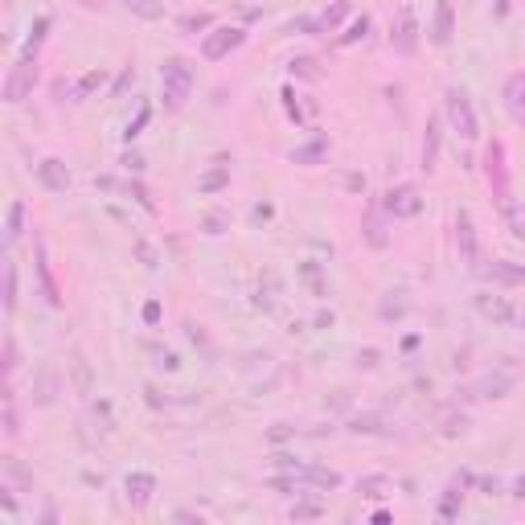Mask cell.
<instances>
[{
  "label": "cell",
  "instance_id": "cell-4",
  "mask_svg": "<svg viewBox=\"0 0 525 525\" xmlns=\"http://www.w3.org/2000/svg\"><path fill=\"white\" fill-rule=\"evenodd\" d=\"M484 176H488V189H492L497 210L509 206L513 193H509V169H505V144H501V140H492V144L484 148Z\"/></svg>",
  "mask_w": 525,
  "mask_h": 525
},
{
  "label": "cell",
  "instance_id": "cell-9",
  "mask_svg": "<svg viewBox=\"0 0 525 525\" xmlns=\"http://www.w3.org/2000/svg\"><path fill=\"white\" fill-rule=\"evenodd\" d=\"M386 210H378V206H369L365 210V222H361V234H365V242L374 247V251H386L390 247V230H386Z\"/></svg>",
  "mask_w": 525,
  "mask_h": 525
},
{
  "label": "cell",
  "instance_id": "cell-7",
  "mask_svg": "<svg viewBox=\"0 0 525 525\" xmlns=\"http://www.w3.org/2000/svg\"><path fill=\"white\" fill-rule=\"evenodd\" d=\"M242 42H247V29H238V25H218L214 33H201V58H206V62H222V58H230Z\"/></svg>",
  "mask_w": 525,
  "mask_h": 525
},
{
  "label": "cell",
  "instance_id": "cell-49",
  "mask_svg": "<svg viewBox=\"0 0 525 525\" xmlns=\"http://www.w3.org/2000/svg\"><path fill=\"white\" fill-rule=\"evenodd\" d=\"M140 316H144V324H148V328H156V324H160V316H165V312H160V300H148Z\"/></svg>",
  "mask_w": 525,
  "mask_h": 525
},
{
  "label": "cell",
  "instance_id": "cell-46",
  "mask_svg": "<svg viewBox=\"0 0 525 525\" xmlns=\"http://www.w3.org/2000/svg\"><path fill=\"white\" fill-rule=\"evenodd\" d=\"M94 419H103V431H115V419H111V402L107 398L94 402Z\"/></svg>",
  "mask_w": 525,
  "mask_h": 525
},
{
  "label": "cell",
  "instance_id": "cell-52",
  "mask_svg": "<svg viewBox=\"0 0 525 525\" xmlns=\"http://www.w3.org/2000/svg\"><path fill=\"white\" fill-rule=\"evenodd\" d=\"M131 78H135V70H131V66H124V74L115 78V87H111V94H107V99H119V94L131 87Z\"/></svg>",
  "mask_w": 525,
  "mask_h": 525
},
{
  "label": "cell",
  "instance_id": "cell-11",
  "mask_svg": "<svg viewBox=\"0 0 525 525\" xmlns=\"http://www.w3.org/2000/svg\"><path fill=\"white\" fill-rule=\"evenodd\" d=\"M300 481L308 488H316V492H333V488H341V472L337 468H324V464H316V460H308L304 468H300Z\"/></svg>",
  "mask_w": 525,
  "mask_h": 525
},
{
  "label": "cell",
  "instance_id": "cell-10",
  "mask_svg": "<svg viewBox=\"0 0 525 525\" xmlns=\"http://www.w3.org/2000/svg\"><path fill=\"white\" fill-rule=\"evenodd\" d=\"M38 181H42V189H49V193H66V189H70V169H66V160L45 156L42 165H38Z\"/></svg>",
  "mask_w": 525,
  "mask_h": 525
},
{
  "label": "cell",
  "instance_id": "cell-48",
  "mask_svg": "<svg viewBox=\"0 0 525 525\" xmlns=\"http://www.w3.org/2000/svg\"><path fill=\"white\" fill-rule=\"evenodd\" d=\"M152 357H156V365H160V369H169V374L181 365V357H176L173 349H152Z\"/></svg>",
  "mask_w": 525,
  "mask_h": 525
},
{
  "label": "cell",
  "instance_id": "cell-50",
  "mask_svg": "<svg viewBox=\"0 0 525 525\" xmlns=\"http://www.w3.org/2000/svg\"><path fill=\"white\" fill-rule=\"evenodd\" d=\"M135 255H140V262H144V267H148V271H152V267H156V251H152V247H148V242H144V238H135Z\"/></svg>",
  "mask_w": 525,
  "mask_h": 525
},
{
  "label": "cell",
  "instance_id": "cell-47",
  "mask_svg": "<svg viewBox=\"0 0 525 525\" xmlns=\"http://www.w3.org/2000/svg\"><path fill=\"white\" fill-rule=\"evenodd\" d=\"M464 431H468V415H447L443 435H464Z\"/></svg>",
  "mask_w": 525,
  "mask_h": 525
},
{
  "label": "cell",
  "instance_id": "cell-24",
  "mask_svg": "<svg viewBox=\"0 0 525 525\" xmlns=\"http://www.w3.org/2000/svg\"><path fill=\"white\" fill-rule=\"evenodd\" d=\"M119 4L140 21H160L165 17V0H119Z\"/></svg>",
  "mask_w": 525,
  "mask_h": 525
},
{
  "label": "cell",
  "instance_id": "cell-40",
  "mask_svg": "<svg viewBox=\"0 0 525 525\" xmlns=\"http://www.w3.org/2000/svg\"><path fill=\"white\" fill-rule=\"evenodd\" d=\"M4 472H8L12 481L21 484V488H33V476H29V472L21 468V460H17V456H4Z\"/></svg>",
  "mask_w": 525,
  "mask_h": 525
},
{
  "label": "cell",
  "instance_id": "cell-38",
  "mask_svg": "<svg viewBox=\"0 0 525 525\" xmlns=\"http://www.w3.org/2000/svg\"><path fill=\"white\" fill-rule=\"evenodd\" d=\"M365 33H369V17H365V12H361V17H357V21H353L349 29H345V33H341V38H337V45H353V42H361V38H365Z\"/></svg>",
  "mask_w": 525,
  "mask_h": 525
},
{
  "label": "cell",
  "instance_id": "cell-25",
  "mask_svg": "<svg viewBox=\"0 0 525 525\" xmlns=\"http://www.w3.org/2000/svg\"><path fill=\"white\" fill-rule=\"evenodd\" d=\"M460 501H464V488L451 481L447 488H443V501H439V517H443V522H456V517H460Z\"/></svg>",
  "mask_w": 525,
  "mask_h": 525
},
{
  "label": "cell",
  "instance_id": "cell-27",
  "mask_svg": "<svg viewBox=\"0 0 525 525\" xmlns=\"http://www.w3.org/2000/svg\"><path fill=\"white\" fill-rule=\"evenodd\" d=\"M25 230V201H12L8 206V222H4V247H12Z\"/></svg>",
  "mask_w": 525,
  "mask_h": 525
},
{
  "label": "cell",
  "instance_id": "cell-19",
  "mask_svg": "<svg viewBox=\"0 0 525 525\" xmlns=\"http://www.w3.org/2000/svg\"><path fill=\"white\" fill-rule=\"evenodd\" d=\"M505 111L525 124V74H509L505 78Z\"/></svg>",
  "mask_w": 525,
  "mask_h": 525
},
{
  "label": "cell",
  "instance_id": "cell-41",
  "mask_svg": "<svg viewBox=\"0 0 525 525\" xmlns=\"http://www.w3.org/2000/svg\"><path fill=\"white\" fill-rule=\"evenodd\" d=\"M70 365H74V382H78V390L90 394V365L83 361V353H74V357H70Z\"/></svg>",
  "mask_w": 525,
  "mask_h": 525
},
{
  "label": "cell",
  "instance_id": "cell-62",
  "mask_svg": "<svg viewBox=\"0 0 525 525\" xmlns=\"http://www.w3.org/2000/svg\"><path fill=\"white\" fill-rule=\"evenodd\" d=\"M513 497H517V501H525V472L513 481Z\"/></svg>",
  "mask_w": 525,
  "mask_h": 525
},
{
  "label": "cell",
  "instance_id": "cell-64",
  "mask_svg": "<svg viewBox=\"0 0 525 525\" xmlns=\"http://www.w3.org/2000/svg\"><path fill=\"white\" fill-rule=\"evenodd\" d=\"M4 4H12V0H4Z\"/></svg>",
  "mask_w": 525,
  "mask_h": 525
},
{
  "label": "cell",
  "instance_id": "cell-5",
  "mask_svg": "<svg viewBox=\"0 0 525 525\" xmlns=\"http://www.w3.org/2000/svg\"><path fill=\"white\" fill-rule=\"evenodd\" d=\"M419 17H415V4H402L398 8V17H394L390 25V45L394 53H402V58H415L419 53Z\"/></svg>",
  "mask_w": 525,
  "mask_h": 525
},
{
  "label": "cell",
  "instance_id": "cell-58",
  "mask_svg": "<svg viewBox=\"0 0 525 525\" xmlns=\"http://www.w3.org/2000/svg\"><path fill=\"white\" fill-rule=\"evenodd\" d=\"M345 189H349V193H365V176L349 173V176H345Z\"/></svg>",
  "mask_w": 525,
  "mask_h": 525
},
{
  "label": "cell",
  "instance_id": "cell-26",
  "mask_svg": "<svg viewBox=\"0 0 525 525\" xmlns=\"http://www.w3.org/2000/svg\"><path fill=\"white\" fill-rule=\"evenodd\" d=\"M226 185H230V165H226V156H218V169H210V173L201 176L197 189H201V193H218Z\"/></svg>",
  "mask_w": 525,
  "mask_h": 525
},
{
  "label": "cell",
  "instance_id": "cell-8",
  "mask_svg": "<svg viewBox=\"0 0 525 525\" xmlns=\"http://www.w3.org/2000/svg\"><path fill=\"white\" fill-rule=\"evenodd\" d=\"M456 247H460V259L468 262L472 271H481V242H476V226H472L468 210L456 214Z\"/></svg>",
  "mask_w": 525,
  "mask_h": 525
},
{
  "label": "cell",
  "instance_id": "cell-28",
  "mask_svg": "<svg viewBox=\"0 0 525 525\" xmlns=\"http://www.w3.org/2000/svg\"><path fill=\"white\" fill-rule=\"evenodd\" d=\"M288 74H292V78H308V83H316V78H320V62L308 58V53H300V58L288 62Z\"/></svg>",
  "mask_w": 525,
  "mask_h": 525
},
{
  "label": "cell",
  "instance_id": "cell-31",
  "mask_svg": "<svg viewBox=\"0 0 525 525\" xmlns=\"http://www.w3.org/2000/svg\"><path fill=\"white\" fill-rule=\"evenodd\" d=\"M4 312H17V262H4Z\"/></svg>",
  "mask_w": 525,
  "mask_h": 525
},
{
  "label": "cell",
  "instance_id": "cell-30",
  "mask_svg": "<svg viewBox=\"0 0 525 525\" xmlns=\"http://www.w3.org/2000/svg\"><path fill=\"white\" fill-rule=\"evenodd\" d=\"M288 33H308V38H320V33H328V25H324V17H296V21L288 25Z\"/></svg>",
  "mask_w": 525,
  "mask_h": 525
},
{
  "label": "cell",
  "instance_id": "cell-44",
  "mask_svg": "<svg viewBox=\"0 0 525 525\" xmlns=\"http://www.w3.org/2000/svg\"><path fill=\"white\" fill-rule=\"evenodd\" d=\"M345 12H349V4H345V0H337V4L328 8V12H320V17H324V25H328V33H333V29H337V25L345 21Z\"/></svg>",
  "mask_w": 525,
  "mask_h": 525
},
{
  "label": "cell",
  "instance_id": "cell-51",
  "mask_svg": "<svg viewBox=\"0 0 525 525\" xmlns=\"http://www.w3.org/2000/svg\"><path fill=\"white\" fill-rule=\"evenodd\" d=\"M53 386H58V382H53V374H49V369H45L42 374V386H38V402H53Z\"/></svg>",
  "mask_w": 525,
  "mask_h": 525
},
{
  "label": "cell",
  "instance_id": "cell-14",
  "mask_svg": "<svg viewBox=\"0 0 525 525\" xmlns=\"http://www.w3.org/2000/svg\"><path fill=\"white\" fill-rule=\"evenodd\" d=\"M33 267H38V283H42V296L49 308H62V292H58V283H53V271H49V255H45V242L38 238V259H33Z\"/></svg>",
  "mask_w": 525,
  "mask_h": 525
},
{
  "label": "cell",
  "instance_id": "cell-29",
  "mask_svg": "<svg viewBox=\"0 0 525 525\" xmlns=\"http://www.w3.org/2000/svg\"><path fill=\"white\" fill-rule=\"evenodd\" d=\"M124 197H131V201H135L140 210H148V214L156 210V206H152V193H148V185H144L140 176H131L128 185H124Z\"/></svg>",
  "mask_w": 525,
  "mask_h": 525
},
{
  "label": "cell",
  "instance_id": "cell-20",
  "mask_svg": "<svg viewBox=\"0 0 525 525\" xmlns=\"http://www.w3.org/2000/svg\"><path fill=\"white\" fill-rule=\"evenodd\" d=\"M288 156H292V165H320V160L328 156V140L316 135V140H308V144H300V148H292Z\"/></svg>",
  "mask_w": 525,
  "mask_h": 525
},
{
  "label": "cell",
  "instance_id": "cell-6",
  "mask_svg": "<svg viewBox=\"0 0 525 525\" xmlns=\"http://www.w3.org/2000/svg\"><path fill=\"white\" fill-rule=\"evenodd\" d=\"M382 210H386L394 222L398 218H419V214H423V193H419V185H410V181L390 185L386 197H382Z\"/></svg>",
  "mask_w": 525,
  "mask_h": 525
},
{
  "label": "cell",
  "instance_id": "cell-42",
  "mask_svg": "<svg viewBox=\"0 0 525 525\" xmlns=\"http://www.w3.org/2000/svg\"><path fill=\"white\" fill-rule=\"evenodd\" d=\"M201 230H206L210 238H218V234H226V230H230V214H210V218L201 222Z\"/></svg>",
  "mask_w": 525,
  "mask_h": 525
},
{
  "label": "cell",
  "instance_id": "cell-2",
  "mask_svg": "<svg viewBox=\"0 0 525 525\" xmlns=\"http://www.w3.org/2000/svg\"><path fill=\"white\" fill-rule=\"evenodd\" d=\"M443 111H447V124L460 131V140H476V135H481V119H476V107H472L468 90L447 87V94H443Z\"/></svg>",
  "mask_w": 525,
  "mask_h": 525
},
{
  "label": "cell",
  "instance_id": "cell-18",
  "mask_svg": "<svg viewBox=\"0 0 525 525\" xmlns=\"http://www.w3.org/2000/svg\"><path fill=\"white\" fill-rule=\"evenodd\" d=\"M513 390V378L509 374H488V378H481L476 386H468V398H505V394Z\"/></svg>",
  "mask_w": 525,
  "mask_h": 525
},
{
  "label": "cell",
  "instance_id": "cell-61",
  "mask_svg": "<svg viewBox=\"0 0 525 525\" xmlns=\"http://www.w3.org/2000/svg\"><path fill=\"white\" fill-rule=\"evenodd\" d=\"M173 517H176V522H193V525H201V517H197V513H189V509H176Z\"/></svg>",
  "mask_w": 525,
  "mask_h": 525
},
{
  "label": "cell",
  "instance_id": "cell-37",
  "mask_svg": "<svg viewBox=\"0 0 525 525\" xmlns=\"http://www.w3.org/2000/svg\"><path fill=\"white\" fill-rule=\"evenodd\" d=\"M148 119H152V107H148V103H140V111H135V119H128V128H124V140H135V135H140V131L148 128Z\"/></svg>",
  "mask_w": 525,
  "mask_h": 525
},
{
  "label": "cell",
  "instance_id": "cell-63",
  "mask_svg": "<svg viewBox=\"0 0 525 525\" xmlns=\"http://www.w3.org/2000/svg\"><path fill=\"white\" fill-rule=\"evenodd\" d=\"M316 328H333V312H320L316 316Z\"/></svg>",
  "mask_w": 525,
  "mask_h": 525
},
{
  "label": "cell",
  "instance_id": "cell-57",
  "mask_svg": "<svg viewBox=\"0 0 525 525\" xmlns=\"http://www.w3.org/2000/svg\"><path fill=\"white\" fill-rule=\"evenodd\" d=\"M0 505H4V513H8V517L17 513V497H12V488H8V484L0 488Z\"/></svg>",
  "mask_w": 525,
  "mask_h": 525
},
{
  "label": "cell",
  "instance_id": "cell-53",
  "mask_svg": "<svg viewBox=\"0 0 525 525\" xmlns=\"http://www.w3.org/2000/svg\"><path fill=\"white\" fill-rule=\"evenodd\" d=\"M275 468H283V472H300L304 464H300L296 456H288V451H275Z\"/></svg>",
  "mask_w": 525,
  "mask_h": 525
},
{
  "label": "cell",
  "instance_id": "cell-36",
  "mask_svg": "<svg viewBox=\"0 0 525 525\" xmlns=\"http://www.w3.org/2000/svg\"><path fill=\"white\" fill-rule=\"evenodd\" d=\"M501 218L509 222V234H513V238H525V218H522V210H517V201L501 206Z\"/></svg>",
  "mask_w": 525,
  "mask_h": 525
},
{
  "label": "cell",
  "instance_id": "cell-21",
  "mask_svg": "<svg viewBox=\"0 0 525 525\" xmlns=\"http://www.w3.org/2000/svg\"><path fill=\"white\" fill-rule=\"evenodd\" d=\"M103 83H107V70H87V74L70 87V103H87L90 94L103 87Z\"/></svg>",
  "mask_w": 525,
  "mask_h": 525
},
{
  "label": "cell",
  "instance_id": "cell-54",
  "mask_svg": "<svg viewBox=\"0 0 525 525\" xmlns=\"http://www.w3.org/2000/svg\"><path fill=\"white\" fill-rule=\"evenodd\" d=\"M378 361H382V353L378 349H361L357 353V365H361V369H378Z\"/></svg>",
  "mask_w": 525,
  "mask_h": 525
},
{
  "label": "cell",
  "instance_id": "cell-17",
  "mask_svg": "<svg viewBox=\"0 0 525 525\" xmlns=\"http://www.w3.org/2000/svg\"><path fill=\"white\" fill-rule=\"evenodd\" d=\"M124 488H128L131 505H135V509H144V505L152 501V492H156V476H152V472H128Z\"/></svg>",
  "mask_w": 525,
  "mask_h": 525
},
{
  "label": "cell",
  "instance_id": "cell-33",
  "mask_svg": "<svg viewBox=\"0 0 525 525\" xmlns=\"http://www.w3.org/2000/svg\"><path fill=\"white\" fill-rule=\"evenodd\" d=\"M4 435L8 439L21 435V419H17V398H12V390H4Z\"/></svg>",
  "mask_w": 525,
  "mask_h": 525
},
{
  "label": "cell",
  "instance_id": "cell-16",
  "mask_svg": "<svg viewBox=\"0 0 525 525\" xmlns=\"http://www.w3.org/2000/svg\"><path fill=\"white\" fill-rule=\"evenodd\" d=\"M283 111H288V119L308 124V119H316L320 103H316V99H308V94H296L292 87H283Z\"/></svg>",
  "mask_w": 525,
  "mask_h": 525
},
{
  "label": "cell",
  "instance_id": "cell-45",
  "mask_svg": "<svg viewBox=\"0 0 525 525\" xmlns=\"http://www.w3.org/2000/svg\"><path fill=\"white\" fill-rule=\"evenodd\" d=\"M124 185L128 181H119V176H94V189L99 193H124Z\"/></svg>",
  "mask_w": 525,
  "mask_h": 525
},
{
  "label": "cell",
  "instance_id": "cell-60",
  "mask_svg": "<svg viewBox=\"0 0 525 525\" xmlns=\"http://www.w3.org/2000/svg\"><path fill=\"white\" fill-rule=\"evenodd\" d=\"M271 214H275V210H271V206L262 201V206H255V214H251V218H255V222H267V218H271Z\"/></svg>",
  "mask_w": 525,
  "mask_h": 525
},
{
  "label": "cell",
  "instance_id": "cell-22",
  "mask_svg": "<svg viewBox=\"0 0 525 525\" xmlns=\"http://www.w3.org/2000/svg\"><path fill=\"white\" fill-rule=\"evenodd\" d=\"M345 431H353V435H386V431H390V423H386L382 415H353Z\"/></svg>",
  "mask_w": 525,
  "mask_h": 525
},
{
  "label": "cell",
  "instance_id": "cell-32",
  "mask_svg": "<svg viewBox=\"0 0 525 525\" xmlns=\"http://www.w3.org/2000/svg\"><path fill=\"white\" fill-rule=\"evenodd\" d=\"M386 488H390V476H382V472L357 481V492H361V497H386Z\"/></svg>",
  "mask_w": 525,
  "mask_h": 525
},
{
  "label": "cell",
  "instance_id": "cell-43",
  "mask_svg": "<svg viewBox=\"0 0 525 525\" xmlns=\"http://www.w3.org/2000/svg\"><path fill=\"white\" fill-rule=\"evenodd\" d=\"M17 365H21V353H17V341H12V337H4V374L12 378V374H17Z\"/></svg>",
  "mask_w": 525,
  "mask_h": 525
},
{
  "label": "cell",
  "instance_id": "cell-1",
  "mask_svg": "<svg viewBox=\"0 0 525 525\" xmlns=\"http://www.w3.org/2000/svg\"><path fill=\"white\" fill-rule=\"evenodd\" d=\"M193 94V62L189 58H165L160 62V103L165 111H181Z\"/></svg>",
  "mask_w": 525,
  "mask_h": 525
},
{
  "label": "cell",
  "instance_id": "cell-12",
  "mask_svg": "<svg viewBox=\"0 0 525 525\" xmlns=\"http://www.w3.org/2000/svg\"><path fill=\"white\" fill-rule=\"evenodd\" d=\"M484 279H492V283H501V288H522L525 283V267L513 259H492L484 267Z\"/></svg>",
  "mask_w": 525,
  "mask_h": 525
},
{
  "label": "cell",
  "instance_id": "cell-3",
  "mask_svg": "<svg viewBox=\"0 0 525 525\" xmlns=\"http://www.w3.org/2000/svg\"><path fill=\"white\" fill-rule=\"evenodd\" d=\"M33 83H38V58L21 53V58L8 66V74H4V103H8V107L25 103V99L33 94Z\"/></svg>",
  "mask_w": 525,
  "mask_h": 525
},
{
  "label": "cell",
  "instance_id": "cell-35",
  "mask_svg": "<svg viewBox=\"0 0 525 525\" xmlns=\"http://www.w3.org/2000/svg\"><path fill=\"white\" fill-rule=\"evenodd\" d=\"M402 296H406V292H386V300H382V308H378L382 320H398V316L406 312V300H402Z\"/></svg>",
  "mask_w": 525,
  "mask_h": 525
},
{
  "label": "cell",
  "instance_id": "cell-23",
  "mask_svg": "<svg viewBox=\"0 0 525 525\" xmlns=\"http://www.w3.org/2000/svg\"><path fill=\"white\" fill-rule=\"evenodd\" d=\"M439 160V119H427V131H423V169L435 173Z\"/></svg>",
  "mask_w": 525,
  "mask_h": 525
},
{
  "label": "cell",
  "instance_id": "cell-56",
  "mask_svg": "<svg viewBox=\"0 0 525 525\" xmlns=\"http://www.w3.org/2000/svg\"><path fill=\"white\" fill-rule=\"evenodd\" d=\"M124 165H128V173H131V176L144 173V156H140V152H124Z\"/></svg>",
  "mask_w": 525,
  "mask_h": 525
},
{
  "label": "cell",
  "instance_id": "cell-59",
  "mask_svg": "<svg viewBox=\"0 0 525 525\" xmlns=\"http://www.w3.org/2000/svg\"><path fill=\"white\" fill-rule=\"evenodd\" d=\"M451 481L460 484V488H472V484H476V476H472V472H456V476H451Z\"/></svg>",
  "mask_w": 525,
  "mask_h": 525
},
{
  "label": "cell",
  "instance_id": "cell-34",
  "mask_svg": "<svg viewBox=\"0 0 525 525\" xmlns=\"http://www.w3.org/2000/svg\"><path fill=\"white\" fill-rule=\"evenodd\" d=\"M210 25H214L210 12H189V17H181V33H189V38H197V33L210 29Z\"/></svg>",
  "mask_w": 525,
  "mask_h": 525
},
{
  "label": "cell",
  "instance_id": "cell-55",
  "mask_svg": "<svg viewBox=\"0 0 525 525\" xmlns=\"http://www.w3.org/2000/svg\"><path fill=\"white\" fill-rule=\"evenodd\" d=\"M292 435H296V427H292V423H275L267 439H271V443H283V439H292Z\"/></svg>",
  "mask_w": 525,
  "mask_h": 525
},
{
  "label": "cell",
  "instance_id": "cell-39",
  "mask_svg": "<svg viewBox=\"0 0 525 525\" xmlns=\"http://www.w3.org/2000/svg\"><path fill=\"white\" fill-rule=\"evenodd\" d=\"M320 513H324L320 501H296V505H292V522H312V517H320Z\"/></svg>",
  "mask_w": 525,
  "mask_h": 525
},
{
  "label": "cell",
  "instance_id": "cell-15",
  "mask_svg": "<svg viewBox=\"0 0 525 525\" xmlns=\"http://www.w3.org/2000/svg\"><path fill=\"white\" fill-rule=\"evenodd\" d=\"M476 308H481V316H488L492 324H513L517 320V308H513V300H505V296H476Z\"/></svg>",
  "mask_w": 525,
  "mask_h": 525
},
{
  "label": "cell",
  "instance_id": "cell-13",
  "mask_svg": "<svg viewBox=\"0 0 525 525\" xmlns=\"http://www.w3.org/2000/svg\"><path fill=\"white\" fill-rule=\"evenodd\" d=\"M451 38H456V8H451V0H439L435 21H431V42L443 49V45H451Z\"/></svg>",
  "mask_w": 525,
  "mask_h": 525
}]
</instances>
